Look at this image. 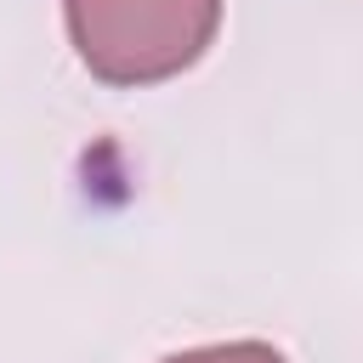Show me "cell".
Returning a JSON list of instances; mask_svg holds the SVG:
<instances>
[{
  "label": "cell",
  "instance_id": "obj_1",
  "mask_svg": "<svg viewBox=\"0 0 363 363\" xmlns=\"http://www.w3.org/2000/svg\"><path fill=\"white\" fill-rule=\"evenodd\" d=\"M62 17L102 85H159L210 51L221 0H62Z\"/></svg>",
  "mask_w": 363,
  "mask_h": 363
},
{
  "label": "cell",
  "instance_id": "obj_2",
  "mask_svg": "<svg viewBox=\"0 0 363 363\" xmlns=\"http://www.w3.org/2000/svg\"><path fill=\"white\" fill-rule=\"evenodd\" d=\"M164 363H284L278 346L267 340H227V346H199V352H176Z\"/></svg>",
  "mask_w": 363,
  "mask_h": 363
}]
</instances>
